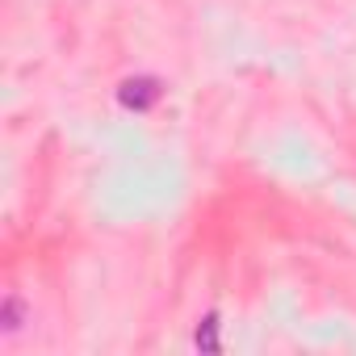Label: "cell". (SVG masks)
<instances>
[{
	"label": "cell",
	"instance_id": "6da1fadb",
	"mask_svg": "<svg viewBox=\"0 0 356 356\" xmlns=\"http://www.w3.org/2000/svg\"><path fill=\"white\" fill-rule=\"evenodd\" d=\"M118 101L126 105V109H151L155 101H159V80L155 76H134V80H126L122 88H118Z\"/></svg>",
	"mask_w": 356,
	"mask_h": 356
},
{
	"label": "cell",
	"instance_id": "7a4b0ae2",
	"mask_svg": "<svg viewBox=\"0 0 356 356\" xmlns=\"http://www.w3.org/2000/svg\"><path fill=\"white\" fill-rule=\"evenodd\" d=\"M197 348L202 352H218V314H206L197 327Z\"/></svg>",
	"mask_w": 356,
	"mask_h": 356
},
{
	"label": "cell",
	"instance_id": "3957f363",
	"mask_svg": "<svg viewBox=\"0 0 356 356\" xmlns=\"http://www.w3.org/2000/svg\"><path fill=\"white\" fill-rule=\"evenodd\" d=\"M0 323H5V331L13 335V331H22V323H26V306L17 302V298H5V310H0Z\"/></svg>",
	"mask_w": 356,
	"mask_h": 356
}]
</instances>
